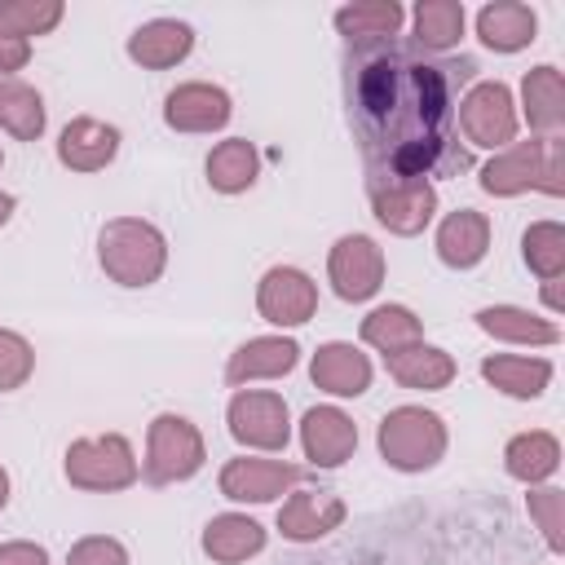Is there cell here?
Listing matches in <instances>:
<instances>
[{"mask_svg": "<svg viewBox=\"0 0 565 565\" xmlns=\"http://www.w3.org/2000/svg\"><path fill=\"white\" fill-rule=\"evenodd\" d=\"M534 137H565V79L561 66L539 62L521 79V110H516Z\"/></svg>", "mask_w": 565, "mask_h": 565, "instance_id": "obj_21", "label": "cell"}, {"mask_svg": "<svg viewBox=\"0 0 565 565\" xmlns=\"http://www.w3.org/2000/svg\"><path fill=\"white\" fill-rule=\"evenodd\" d=\"M384 371L402 384V388H415V393H437L455 380V358L441 349V344H411L402 353H388L384 358Z\"/></svg>", "mask_w": 565, "mask_h": 565, "instance_id": "obj_29", "label": "cell"}, {"mask_svg": "<svg viewBox=\"0 0 565 565\" xmlns=\"http://www.w3.org/2000/svg\"><path fill=\"white\" fill-rule=\"evenodd\" d=\"M433 247H437V260L446 269H477L490 252V216L477 212V207H455L437 221V234H433Z\"/></svg>", "mask_w": 565, "mask_h": 565, "instance_id": "obj_19", "label": "cell"}, {"mask_svg": "<svg viewBox=\"0 0 565 565\" xmlns=\"http://www.w3.org/2000/svg\"><path fill=\"white\" fill-rule=\"evenodd\" d=\"M13 207H18V199H13L9 190H0V230L13 221Z\"/></svg>", "mask_w": 565, "mask_h": 565, "instance_id": "obj_40", "label": "cell"}, {"mask_svg": "<svg viewBox=\"0 0 565 565\" xmlns=\"http://www.w3.org/2000/svg\"><path fill=\"white\" fill-rule=\"evenodd\" d=\"M521 260L539 282L565 278V225L561 221H530L521 234Z\"/></svg>", "mask_w": 565, "mask_h": 565, "instance_id": "obj_33", "label": "cell"}, {"mask_svg": "<svg viewBox=\"0 0 565 565\" xmlns=\"http://www.w3.org/2000/svg\"><path fill=\"white\" fill-rule=\"evenodd\" d=\"M525 508H530V516H534V525H539V534H543L547 552H561V547H565V539H561V512H565V494H561L556 486H530Z\"/></svg>", "mask_w": 565, "mask_h": 565, "instance_id": "obj_36", "label": "cell"}, {"mask_svg": "<svg viewBox=\"0 0 565 565\" xmlns=\"http://www.w3.org/2000/svg\"><path fill=\"white\" fill-rule=\"evenodd\" d=\"M358 335H362V344H371L375 353L388 358V353H402V349L419 344V340H424V322H419L415 309H406V305H375V309L362 318Z\"/></svg>", "mask_w": 565, "mask_h": 565, "instance_id": "obj_32", "label": "cell"}, {"mask_svg": "<svg viewBox=\"0 0 565 565\" xmlns=\"http://www.w3.org/2000/svg\"><path fill=\"white\" fill-rule=\"evenodd\" d=\"M335 31L344 35V44H380V40H397L406 9L397 0H353L335 9Z\"/></svg>", "mask_w": 565, "mask_h": 565, "instance_id": "obj_28", "label": "cell"}, {"mask_svg": "<svg viewBox=\"0 0 565 565\" xmlns=\"http://www.w3.org/2000/svg\"><path fill=\"white\" fill-rule=\"evenodd\" d=\"M203 172H207V185H212L216 194H243V190H252L256 177H260V150H256V141H247V137H225V141H216V146L207 150Z\"/></svg>", "mask_w": 565, "mask_h": 565, "instance_id": "obj_30", "label": "cell"}, {"mask_svg": "<svg viewBox=\"0 0 565 565\" xmlns=\"http://www.w3.org/2000/svg\"><path fill=\"white\" fill-rule=\"evenodd\" d=\"M26 62H31V40H22L18 31L0 22V79H13Z\"/></svg>", "mask_w": 565, "mask_h": 565, "instance_id": "obj_38", "label": "cell"}, {"mask_svg": "<svg viewBox=\"0 0 565 565\" xmlns=\"http://www.w3.org/2000/svg\"><path fill=\"white\" fill-rule=\"evenodd\" d=\"M309 380L331 397H362L375 380V366L353 340H327L309 358Z\"/></svg>", "mask_w": 565, "mask_h": 565, "instance_id": "obj_17", "label": "cell"}, {"mask_svg": "<svg viewBox=\"0 0 565 565\" xmlns=\"http://www.w3.org/2000/svg\"><path fill=\"white\" fill-rule=\"evenodd\" d=\"M66 565H132V561H128V547L115 534H84V539L71 543Z\"/></svg>", "mask_w": 565, "mask_h": 565, "instance_id": "obj_37", "label": "cell"}, {"mask_svg": "<svg viewBox=\"0 0 565 565\" xmlns=\"http://www.w3.org/2000/svg\"><path fill=\"white\" fill-rule=\"evenodd\" d=\"M0 163H4V150H0Z\"/></svg>", "mask_w": 565, "mask_h": 565, "instance_id": "obj_42", "label": "cell"}, {"mask_svg": "<svg viewBox=\"0 0 565 565\" xmlns=\"http://www.w3.org/2000/svg\"><path fill=\"white\" fill-rule=\"evenodd\" d=\"M300 366V344L291 335H252L225 362V384L247 388L256 380H282Z\"/></svg>", "mask_w": 565, "mask_h": 565, "instance_id": "obj_16", "label": "cell"}, {"mask_svg": "<svg viewBox=\"0 0 565 565\" xmlns=\"http://www.w3.org/2000/svg\"><path fill=\"white\" fill-rule=\"evenodd\" d=\"M481 190L494 199H516V194H547L561 199L565 194V137H525L512 141L508 150L490 154L477 172Z\"/></svg>", "mask_w": 565, "mask_h": 565, "instance_id": "obj_2", "label": "cell"}, {"mask_svg": "<svg viewBox=\"0 0 565 565\" xmlns=\"http://www.w3.org/2000/svg\"><path fill=\"white\" fill-rule=\"evenodd\" d=\"M119 128L106 124V119H93V115H79L71 119L62 132H57V163L71 168V172H102L115 163L119 154Z\"/></svg>", "mask_w": 565, "mask_h": 565, "instance_id": "obj_18", "label": "cell"}, {"mask_svg": "<svg viewBox=\"0 0 565 565\" xmlns=\"http://www.w3.org/2000/svg\"><path fill=\"white\" fill-rule=\"evenodd\" d=\"M97 265L119 287H150L168 269V238L146 216H110L97 230Z\"/></svg>", "mask_w": 565, "mask_h": 565, "instance_id": "obj_3", "label": "cell"}, {"mask_svg": "<svg viewBox=\"0 0 565 565\" xmlns=\"http://www.w3.org/2000/svg\"><path fill=\"white\" fill-rule=\"evenodd\" d=\"M463 26H468L463 0H419L411 9V44L433 57H446L463 40Z\"/></svg>", "mask_w": 565, "mask_h": 565, "instance_id": "obj_26", "label": "cell"}, {"mask_svg": "<svg viewBox=\"0 0 565 565\" xmlns=\"http://www.w3.org/2000/svg\"><path fill=\"white\" fill-rule=\"evenodd\" d=\"M225 424H230V437L247 450L278 455L291 441V411L274 388H234L225 406Z\"/></svg>", "mask_w": 565, "mask_h": 565, "instance_id": "obj_8", "label": "cell"}, {"mask_svg": "<svg viewBox=\"0 0 565 565\" xmlns=\"http://www.w3.org/2000/svg\"><path fill=\"white\" fill-rule=\"evenodd\" d=\"M384 247L371 234H340L327 252V282L340 300L362 305L384 287Z\"/></svg>", "mask_w": 565, "mask_h": 565, "instance_id": "obj_10", "label": "cell"}, {"mask_svg": "<svg viewBox=\"0 0 565 565\" xmlns=\"http://www.w3.org/2000/svg\"><path fill=\"white\" fill-rule=\"evenodd\" d=\"M207 463V441L203 433L185 419V415H154L146 424V459H141V477L150 486H177L190 481L199 468Z\"/></svg>", "mask_w": 565, "mask_h": 565, "instance_id": "obj_7", "label": "cell"}, {"mask_svg": "<svg viewBox=\"0 0 565 565\" xmlns=\"http://www.w3.org/2000/svg\"><path fill=\"white\" fill-rule=\"evenodd\" d=\"M371 194V212L375 221L397 234V238H415L433 225L437 216V185L419 181V177H393V181H366Z\"/></svg>", "mask_w": 565, "mask_h": 565, "instance_id": "obj_9", "label": "cell"}, {"mask_svg": "<svg viewBox=\"0 0 565 565\" xmlns=\"http://www.w3.org/2000/svg\"><path fill=\"white\" fill-rule=\"evenodd\" d=\"M561 468V441L556 433L547 428H530V433H516L508 446H503V472L521 486H547Z\"/></svg>", "mask_w": 565, "mask_h": 565, "instance_id": "obj_27", "label": "cell"}, {"mask_svg": "<svg viewBox=\"0 0 565 565\" xmlns=\"http://www.w3.org/2000/svg\"><path fill=\"white\" fill-rule=\"evenodd\" d=\"M375 446L393 472H428L441 463L450 433L446 419L428 406H393L375 428Z\"/></svg>", "mask_w": 565, "mask_h": 565, "instance_id": "obj_4", "label": "cell"}, {"mask_svg": "<svg viewBox=\"0 0 565 565\" xmlns=\"http://www.w3.org/2000/svg\"><path fill=\"white\" fill-rule=\"evenodd\" d=\"M477 327L499 344H525V349H552L561 344V327L525 305H486L472 313Z\"/></svg>", "mask_w": 565, "mask_h": 565, "instance_id": "obj_24", "label": "cell"}, {"mask_svg": "<svg viewBox=\"0 0 565 565\" xmlns=\"http://www.w3.org/2000/svg\"><path fill=\"white\" fill-rule=\"evenodd\" d=\"M4 503H9V472L0 468V512H4Z\"/></svg>", "mask_w": 565, "mask_h": 565, "instance_id": "obj_41", "label": "cell"}, {"mask_svg": "<svg viewBox=\"0 0 565 565\" xmlns=\"http://www.w3.org/2000/svg\"><path fill=\"white\" fill-rule=\"evenodd\" d=\"M190 49H194V26L181 22V18H150L124 44V53L141 71H172L190 57Z\"/></svg>", "mask_w": 565, "mask_h": 565, "instance_id": "obj_20", "label": "cell"}, {"mask_svg": "<svg viewBox=\"0 0 565 565\" xmlns=\"http://www.w3.org/2000/svg\"><path fill=\"white\" fill-rule=\"evenodd\" d=\"M62 472L75 490L115 494V490H128L141 477V463H137V450L124 433H102V437H75L66 446Z\"/></svg>", "mask_w": 565, "mask_h": 565, "instance_id": "obj_6", "label": "cell"}, {"mask_svg": "<svg viewBox=\"0 0 565 565\" xmlns=\"http://www.w3.org/2000/svg\"><path fill=\"white\" fill-rule=\"evenodd\" d=\"M455 132H463V146L472 150H508L521 132V115H516V97L503 79H472L459 93L455 106Z\"/></svg>", "mask_w": 565, "mask_h": 565, "instance_id": "obj_5", "label": "cell"}, {"mask_svg": "<svg viewBox=\"0 0 565 565\" xmlns=\"http://www.w3.org/2000/svg\"><path fill=\"white\" fill-rule=\"evenodd\" d=\"M234 115V102L221 84H207V79H190V84H177L168 97H163V124L172 132H190V137H203V132H221Z\"/></svg>", "mask_w": 565, "mask_h": 565, "instance_id": "obj_13", "label": "cell"}, {"mask_svg": "<svg viewBox=\"0 0 565 565\" xmlns=\"http://www.w3.org/2000/svg\"><path fill=\"white\" fill-rule=\"evenodd\" d=\"M49 124L44 97L35 84L26 79H0V132H9L13 141H40Z\"/></svg>", "mask_w": 565, "mask_h": 565, "instance_id": "obj_31", "label": "cell"}, {"mask_svg": "<svg viewBox=\"0 0 565 565\" xmlns=\"http://www.w3.org/2000/svg\"><path fill=\"white\" fill-rule=\"evenodd\" d=\"M256 313L269 327H305L318 313V282L296 265H269L256 282Z\"/></svg>", "mask_w": 565, "mask_h": 565, "instance_id": "obj_12", "label": "cell"}, {"mask_svg": "<svg viewBox=\"0 0 565 565\" xmlns=\"http://www.w3.org/2000/svg\"><path fill=\"white\" fill-rule=\"evenodd\" d=\"M309 477V468L287 463V459H256V455H238L221 468L216 486L230 503H274L278 494H291L300 481Z\"/></svg>", "mask_w": 565, "mask_h": 565, "instance_id": "obj_11", "label": "cell"}, {"mask_svg": "<svg viewBox=\"0 0 565 565\" xmlns=\"http://www.w3.org/2000/svg\"><path fill=\"white\" fill-rule=\"evenodd\" d=\"M477 40L490 53H521L539 40V13L525 0H490L477 9Z\"/></svg>", "mask_w": 565, "mask_h": 565, "instance_id": "obj_23", "label": "cell"}, {"mask_svg": "<svg viewBox=\"0 0 565 565\" xmlns=\"http://www.w3.org/2000/svg\"><path fill=\"white\" fill-rule=\"evenodd\" d=\"M265 543H269V530L247 512H216L199 539L203 556H212L216 565H243V561L260 556Z\"/></svg>", "mask_w": 565, "mask_h": 565, "instance_id": "obj_22", "label": "cell"}, {"mask_svg": "<svg viewBox=\"0 0 565 565\" xmlns=\"http://www.w3.org/2000/svg\"><path fill=\"white\" fill-rule=\"evenodd\" d=\"M468 57H433L415 44H353L344 57V110L366 159V181L455 177L468 146L455 132L459 88L472 79Z\"/></svg>", "mask_w": 565, "mask_h": 565, "instance_id": "obj_1", "label": "cell"}, {"mask_svg": "<svg viewBox=\"0 0 565 565\" xmlns=\"http://www.w3.org/2000/svg\"><path fill=\"white\" fill-rule=\"evenodd\" d=\"M552 375H556V366L539 353H490V358H481V380L490 388H499L503 397H512V402L543 397Z\"/></svg>", "mask_w": 565, "mask_h": 565, "instance_id": "obj_25", "label": "cell"}, {"mask_svg": "<svg viewBox=\"0 0 565 565\" xmlns=\"http://www.w3.org/2000/svg\"><path fill=\"white\" fill-rule=\"evenodd\" d=\"M0 565H49V547L31 539H9L0 543Z\"/></svg>", "mask_w": 565, "mask_h": 565, "instance_id": "obj_39", "label": "cell"}, {"mask_svg": "<svg viewBox=\"0 0 565 565\" xmlns=\"http://www.w3.org/2000/svg\"><path fill=\"white\" fill-rule=\"evenodd\" d=\"M300 450L309 468H340L358 450V424L340 406H309L300 415Z\"/></svg>", "mask_w": 565, "mask_h": 565, "instance_id": "obj_15", "label": "cell"}, {"mask_svg": "<svg viewBox=\"0 0 565 565\" xmlns=\"http://www.w3.org/2000/svg\"><path fill=\"white\" fill-rule=\"evenodd\" d=\"M62 13H66L62 0H0V22L9 31H18L22 40L49 35L62 22Z\"/></svg>", "mask_w": 565, "mask_h": 565, "instance_id": "obj_34", "label": "cell"}, {"mask_svg": "<svg viewBox=\"0 0 565 565\" xmlns=\"http://www.w3.org/2000/svg\"><path fill=\"white\" fill-rule=\"evenodd\" d=\"M35 371V349L22 331L0 327V393H18Z\"/></svg>", "mask_w": 565, "mask_h": 565, "instance_id": "obj_35", "label": "cell"}, {"mask_svg": "<svg viewBox=\"0 0 565 565\" xmlns=\"http://www.w3.org/2000/svg\"><path fill=\"white\" fill-rule=\"evenodd\" d=\"M344 516H349V508L340 494L318 490V486H296L278 508V534L287 543H318L331 530H340Z\"/></svg>", "mask_w": 565, "mask_h": 565, "instance_id": "obj_14", "label": "cell"}]
</instances>
